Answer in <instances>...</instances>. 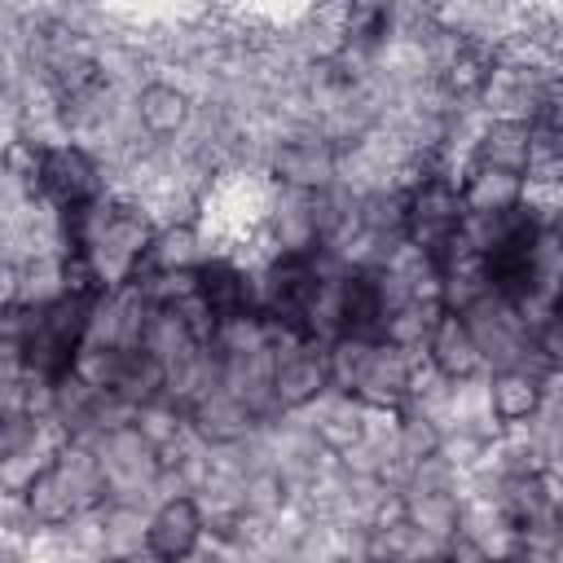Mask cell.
I'll use <instances>...</instances> for the list:
<instances>
[{
  "label": "cell",
  "instance_id": "29",
  "mask_svg": "<svg viewBox=\"0 0 563 563\" xmlns=\"http://www.w3.org/2000/svg\"><path fill=\"white\" fill-rule=\"evenodd\" d=\"M339 563H374L365 550H356V554H347V559H339Z\"/></svg>",
  "mask_w": 563,
  "mask_h": 563
},
{
  "label": "cell",
  "instance_id": "1",
  "mask_svg": "<svg viewBox=\"0 0 563 563\" xmlns=\"http://www.w3.org/2000/svg\"><path fill=\"white\" fill-rule=\"evenodd\" d=\"M563 79L559 57L532 48V44H510L497 53V66L488 75V88L479 97V110L488 119H515V123H537L554 84Z\"/></svg>",
  "mask_w": 563,
  "mask_h": 563
},
{
  "label": "cell",
  "instance_id": "3",
  "mask_svg": "<svg viewBox=\"0 0 563 563\" xmlns=\"http://www.w3.org/2000/svg\"><path fill=\"white\" fill-rule=\"evenodd\" d=\"M255 264H260V312L308 339L303 321H308V308L321 290V251H312V255H264Z\"/></svg>",
  "mask_w": 563,
  "mask_h": 563
},
{
  "label": "cell",
  "instance_id": "26",
  "mask_svg": "<svg viewBox=\"0 0 563 563\" xmlns=\"http://www.w3.org/2000/svg\"><path fill=\"white\" fill-rule=\"evenodd\" d=\"M132 427L158 449V453H167V449H176L194 427H189V413L176 405V400H154V405H145V409H136V418H132Z\"/></svg>",
  "mask_w": 563,
  "mask_h": 563
},
{
  "label": "cell",
  "instance_id": "17",
  "mask_svg": "<svg viewBox=\"0 0 563 563\" xmlns=\"http://www.w3.org/2000/svg\"><path fill=\"white\" fill-rule=\"evenodd\" d=\"M189 427H194V435L207 440L211 449H229V444L251 440V431L260 427V418H255L238 396H229V391L220 387V391H211L207 400H198V405L189 409Z\"/></svg>",
  "mask_w": 563,
  "mask_h": 563
},
{
  "label": "cell",
  "instance_id": "15",
  "mask_svg": "<svg viewBox=\"0 0 563 563\" xmlns=\"http://www.w3.org/2000/svg\"><path fill=\"white\" fill-rule=\"evenodd\" d=\"M484 396H488V413L501 431L523 427L545 405V378L532 374V369H493L484 378Z\"/></svg>",
  "mask_w": 563,
  "mask_h": 563
},
{
  "label": "cell",
  "instance_id": "24",
  "mask_svg": "<svg viewBox=\"0 0 563 563\" xmlns=\"http://www.w3.org/2000/svg\"><path fill=\"white\" fill-rule=\"evenodd\" d=\"M110 391H114L123 405L145 409V405L163 400V391H167V369H163L154 356H145L141 347H136V352H123V365H119Z\"/></svg>",
  "mask_w": 563,
  "mask_h": 563
},
{
  "label": "cell",
  "instance_id": "25",
  "mask_svg": "<svg viewBox=\"0 0 563 563\" xmlns=\"http://www.w3.org/2000/svg\"><path fill=\"white\" fill-rule=\"evenodd\" d=\"M440 312H444L440 303H405V308H396V312L383 321V343H391V347H400V352H409V356L422 361L427 339H431Z\"/></svg>",
  "mask_w": 563,
  "mask_h": 563
},
{
  "label": "cell",
  "instance_id": "14",
  "mask_svg": "<svg viewBox=\"0 0 563 563\" xmlns=\"http://www.w3.org/2000/svg\"><path fill=\"white\" fill-rule=\"evenodd\" d=\"M132 110H136V123L154 136V141H176V136H185V128L194 123V110H198V101H194V92H185L176 79H154V84H145L136 97H132Z\"/></svg>",
  "mask_w": 563,
  "mask_h": 563
},
{
  "label": "cell",
  "instance_id": "8",
  "mask_svg": "<svg viewBox=\"0 0 563 563\" xmlns=\"http://www.w3.org/2000/svg\"><path fill=\"white\" fill-rule=\"evenodd\" d=\"M418 365H422L418 356H409V352H400V347H391V343L378 339V343L369 347V356H365V365H361V374H356V383H352L347 396H356L365 409L400 413V409L409 405Z\"/></svg>",
  "mask_w": 563,
  "mask_h": 563
},
{
  "label": "cell",
  "instance_id": "16",
  "mask_svg": "<svg viewBox=\"0 0 563 563\" xmlns=\"http://www.w3.org/2000/svg\"><path fill=\"white\" fill-rule=\"evenodd\" d=\"M462 189V207L466 216H510L523 207L528 198V176L519 172H497V167H462L457 176Z\"/></svg>",
  "mask_w": 563,
  "mask_h": 563
},
{
  "label": "cell",
  "instance_id": "28",
  "mask_svg": "<svg viewBox=\"0 0 563 563\" xmlns=\"http://www.w3.org/2000/svg\"><path fill=\"white\" fill-rule=\"evenodd\" d=\"M537 347L545 352L550 369H563V317H541L537 321Z\"/></svg>",
  "mask_w": 563,
  "mask_h": 563
},
{
  "label": "cell",
  "instance_id": "7",
  "mask_svg": "<svg viewBox=\"0 0 563 563\" xmlns=\"http://www.w3.org/2000/svg\"><path fill=\"white\" fill-rule=\"evenodd\" d=\"M268 180L295 194H325L339 185V150L321 132H295L273 150Z\"/></svg>",
  "mask_w": 563,
  "mask_h": 563
},
{
  "label": "cell",
  "instance_id": "20",
  "mask_svg": "<svg viewBox=\"0 0 563 563\" xmlns=\"http://www.w3.org/2000/svg\"><path fill=\"white\" fill-rule=\"evenodd\" d=\"M405 501V519L413 528H422L431 541L449 545L457 537V519H462V493L440 488V493H400Z\"/></svg>",
  "mask_w": 563,
  "mask_h": 563
},
{
  "label": "cell",
  "instance_id": "18",
  "mask_svg": "<svg viewBox=\"0 0 563 563\" xmlns=\"http://www.w3.org/2000/svg\"><path fill=\"white\" fill-rule=\"evenodd\" d=\"M528 158H532V123H515V119H488L471 145L466 167H497V172H519L528 176Z\"/></svg>",
  "mask_w": 563,
  "mask_h": 563
},
{
  "label": "cell",
  "instance_id": "4",
  "mask_svg": "<svg viewBox=\"0 0 563 563\" xmlns=\"http://www.w3.org/2000/svg\"><path fill=\"white\" fill-rule=\"evenodd\" d=\"M35 189L48 207H57L62 216L70 211H84L92 207L97 198L110 194V180H106V167L75 141L66 145H48L40 150V167H35Z\"/></svg>",
  "mask_w": 563,
  "mask_h": 563
},
{
  "label": "cell",
  "instance_id": "27",
  "mask_svg": "<svg viewBox=\"0 0 563 563\" xmlns=\"http://www.w3.org/2000/svg\"><path fill=\"white\" fill-rule=\"evenodd\" d=\"M396 449H400V462H405V471H409L413 462L435 457V453L444 449V431H440L435 418H427V413H418V409H400V413H396Z\"/></svg>",
  "mask_w": 563,
  "mask_h": 563
},
{
  "label": "cell",
  "instance_id": "22",
  "mask_svg": "<svg viewBox=\"0 0 563 563\" xmlns=\"http://www.w3.org/2000/svg\"><path fill=\"white\" fill-rule=\"evenodd\" d=\"M198 347H207V343H198V334L185 325L180 312L154 308V317H150V325H145V334H141V352H145V356H154L163 369H172L176 361H185V356L198 352Z\"/></svg>",
  "mask_w": 563,
  "mask_h": 563
},
{
  "label": "cell",
  "instance_id": "5",
  "mask_svg": "<svg viewBox=\"0 0 563 563\" xmlns=\"http://www.w3.org/2000/svg\"><path fill=\"white\" fill-rule=\"evenodd\" d=\"M198 299L216 321L260 312V264L238 251H211L207 264L194 273Z\"/></svg>",
  "mask_w": 563,
  "mask_h": 563
},
{
  "label": "cell",
  "instance_id": "10",
  "mask_svg": "<svg viewBox=\"0 0 563 563\" xmlns=\"http://www.w3.org/2000/svg\"><path fill=\"white\" fill-rule=\"evenodd\" d=\"M330 391V361L321 343H299L273 365V405L282 413H303Z\"/></svg>",
  "mask_w": 563,
  "mask_h": 563
},
{
  "label": "cell",
  "instance_id": "13",
  "mask_svg": "<svg viewBox=\"0 0 563 563\" xmlns=\"http://www.w3.org/2000/svg\"><path fill=\"white\" fill-rule=\"evenodd\" d=\"M216 251L211 233L202 229V220H180V224H158L154 242H150V255L141 264L136 277L145 273H198L207 264V255ZM132 277V282H136Z\"/></svg>",
  "mask_w": 563,
  "mask_h": 563
},
{
  "label": "cell",
  "instance_id": "12",
  "mask_svg": "<svg viewBox=\"0 0 563 563\" xmlns=\"http://www.w3.org/2000/svg\"><path fill=\"white\" fill-rule=\"evenodd\" d=\"M75 290L70 255H31L22 264H4V303L48 308Z\"/></svg>",
  "mask_w": 563,
  "mask_h": 563
},
{
  "label": "cell",
  "instance_id": "2",
  "mask_svg": "<svg viewBox=\"0 0 563 563\" xmlns=\"http://www.w3.org/2000/svg\"><path fill=\"white\" fill-rule=\"evenodd\" d=\"M462 220H466V207L453 172H422L405 189V233L413 246L435 255V264L453 251Z\"/></svg>",
  "mask_w": 563,
  "mask_h": 563
},
{
  "label": "cell",
  "instance_id": "23",
  "mask_svg": "<svg viewBox=\"0 0 563 563\" xmlns=\"http://www.w3.org/2000/svg\"><path fill=\"white\" fill-rule=\"evenodd\" d=\"M18 501L26 506V515L40 523V528H66L75 515H79V506H75V497H70V488L62 484V475H57V466H48V471H40L22 493H18Z\"/></svg>",
  "mask_w": 563,
  "mask_h": 563
},
{
  "label": "cell",
  "instance_id": "21",
  "mask_svg": "<svg viewBox=\"0 0 563 563\" xmlns=\"http://www.w3.org/2000/svg\"><path fill=\"white\" fill-rule=\"evenodd\" d=\"M101 523H106V559H123V563L145 559V528H150V510L145 506L106 501L101 506Z\"/></svg>",
  "mask_w": 563,
  "mask_h": 563
},
{
  "label": "cell",
  "instance_id": "31",
  "mask_svg": "<svg viewBox=\"0 0 563 563\" xmlns=\"http://www.w3.org/2000/svg\"><path fill=\"white\" fill-rule=\"evenodd\" d=\"M66 563H79V559H66Z\"/></svg>",
  "mask_w": 563,
  "mask_h": 563
},
{
  "label": "cell",
  "instance_id": "11",
  "mask_svg": "<svg viewBox=\"0 0 563 563\" xmlns=\"http://www.w3.org/2000/svg\"><path fill=\"white\" fill-rule=\"evenodd\" d=\"M299 418L308 422V431L317 435V444H321L330 457H343L347 449H356V444L365 440L374 409H365L356 396L330 387V391H325L317 405H308Z\"/></svg>",
  "mask_w": 563,
  "mask_h": 563
},
{
  "label": "cell",
  "instance_id": "19",
  "mask_svg": "<svg viewBox=\"0 0 563 563\" xmlns=\"http://www.w3.org/2000/svg\"><path fill=\"white\" fill-rule=\"evenodd\" d=\"M365 554L374 563H427V559L444 554V545L431 541L422 528H413L405 515H396L365 532Z\"/></svg>",
  "mask_w": 563,
  "mask_h": 563
},
{
  "label": "cell",
  "instance_id": "9",
  "mask_svg": "<svg viewBox=\"0 0 563 563\" xmlns=\"http://www.w3.org/2000/svg\"><path fill=\"white\" fill-rule=\"evenodd\" d=\"M422 361H427V369H435L449 383H479V378H488V361H484V352H479L466 317L462 312H449V308L435 317V330L427 339Z\"/></svg>",
  "mask_w": 563,
  "mask_h": 563
},
{
  "label": "cell",
  "instance_id": "6",
  "mask_svg": "<svg viewBox=\"0 0 563 563\" xmlns=\"http://www.w3.org/2000/svg\"><path fill=\"white\" fill-rule=\"evenodd\" d=\"M211 528L198 506V497H172L150 510L145 528V559L150 563H194L207 545Z\"/></svg>",
  "mask_w": 563,
  "mask_h": 563
},
{
  "label": "cell",
  "instance_id": "30",
  "mask_svg": "<svg viewBox=\"0 0 563 563\" xmlns=\"http://www.w3.org/2000/svg\"><path fill=\"white\" fill-rule=\"evenodd\" d=\"M554 462L563 466V431H559V444H554Z\"/></svg>",
  "mask_w": 563,
  "mask_h": 563
}]
</instances>
